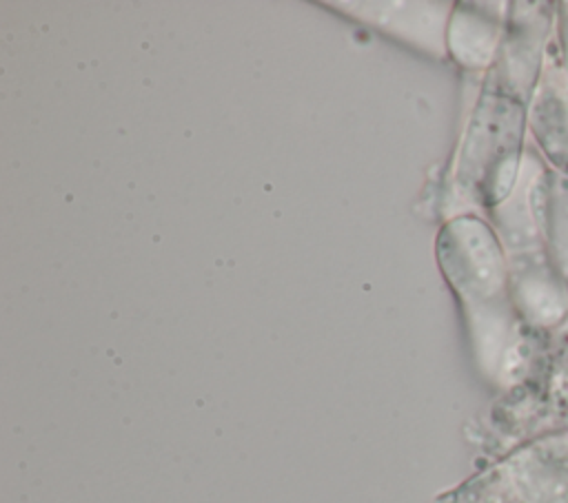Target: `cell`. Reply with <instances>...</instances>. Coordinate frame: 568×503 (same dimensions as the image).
I'll list each match as a JSON object with an SVG mask.
<instances>
[{
  "label": "cell",
  "instance_id": "ba28073f",
  "mask_svg": "<svg viewBox=\"0 0 568 503\" xmlns=\"http://www.w3.org/2000/svg\"><path fill=\"white\" fill-rule=\"evenodd\" d=\"M501 4H459L450 20L448 44L453 55L468 69H490L506 27Z\"/></svg>",
  "mask_w": 568,
  "mask_h": 503
},
{
  "label": "cell",
  "instance_id": "52a82bcc",
  "mask_svg": "<svg viewBox=\"0 0 568 503\" xmlns=\"http://www.w3.org/2000/svg\"><path fill=\"white\" fill-rule=\"evenodd\" d=\"M528 133L548 166L568 175V78L555 60L546 64L530 102Z\"/></svg>",
  "mask_w": 568,
  "mask_h": 503
},
{
  "label": "cell",
  "instance_id": "9c48e42d",
  "mask_svg": "<svg viewBox=\"0 0 568 503\" xmlns=\"http://www.w3.org/2000/svg\"><path fill=\"white\" fill-rule=\"evenodd\" d=\"M555 42H557V55L555 62L568 78V2H557V16H555Z\"/></svg>",
  "mask_w": 568,
  "mask_h": 503
},
{
  "label": "cell",
  "instance_id": "7a4b0ae2",
  "mask_svg": "<svg viewBox=\"0 0 568 503\" xmlns=\"http://www.w3.org/2000/svg\"><path fill=\"white\" fill-rule=\"evenodd\" d=\"M530 102L484 84L459 153V184L484 208L501 206L517 186Z\"/></svg>",
  "mask_w": 568,
  "mask_h": 503
},
{
  "label": "cell",
  "instance_id": "3957f363",
  "mask_svg": "<svg viewBox=\"0 0 568 503\" xmlns=\"http://www.w3.org/2000/svg\"><path fill=\"white\" fill-rule=\"evenodd\" d=\"M557 2H510L504 35L484 84L532 102L546 71Z\"/></svg>",
  "mask_w": 568,
  "mask_h": 503
},
{
  "label": "cell",
  "instance_id": "277c9868",
  "mask_svg": "<svg viewBox=\"0 0 568 503\" xmlns=\"http://www.w3.org/2000/svg\"><path fill=\"white\" fill-rule=\"evenodd\" d=\"M510 290L524 328L559 335L568 328V284L546 257L537 233L508 257Z\"/></svg>",
  "mask_w": 568,
  "mask_h": 503
},
{
  "label": "cell",
  "instance_id": "5b68a950",
  "mask_svg": "<svg viewBox=\"0 0 568 503\" xmlns=\"http://www.w3.org/2000/svg\"><path fill=\"white\" fill-rule=\"evenodd\" d=\"M495 465L510 503H568V430L526 441Z\"/></svg>",
  "mask_w": 568,
  "mask_h": 503
},
{
  "label": "cell",
  "instance_id": "8992f818",
  "mask_svg": "<svg viewBox=\"0 0 568 503\" xmlns=\"http://www.w3.org/2000/svg\"><path fill=\"white\" fill-rule=\"evenodd\" d=\"M526 206L546 257L568 284V175L539 168L526 191Z\"/></svg>",
  "mask_w": 568,
  "mask_h": 503
},
{
  "label": "cell",
  "instance_id": "6da1fadb",
  "mask_svg": "<svg viewBox=\"0 0 568 503\" xmlns=\"http://www.w3.org/2000/svg\"><path fill=\"white\" fill-rule=\"evenodd\" d=\"M439 264L462 301L481 372L506 390L524 381L550 337L521 326L508 255L495 228L475 215L453 219L439 235Z\"/></svg>",
  "mask_w": 568,
  "mask_h": 503
}]
</instances>
